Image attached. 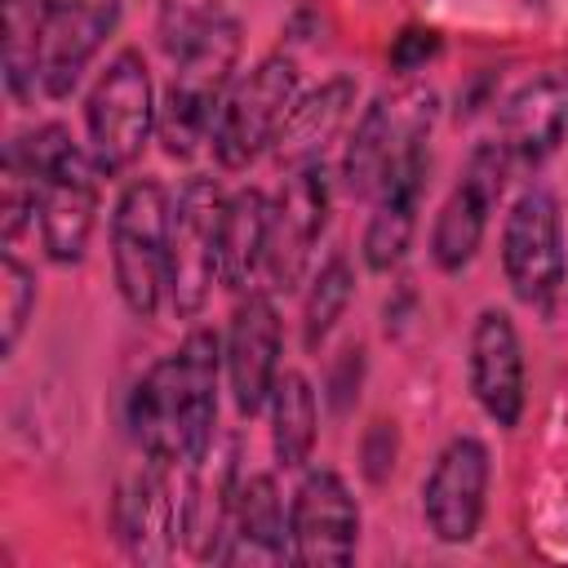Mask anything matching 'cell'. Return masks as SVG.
Wrapping results in <instances>:
<instances>
[{
    "instance_id": "obj_1",
    "label": "cell",
    "mask_w": 568,
    "mask_h": 568,
    "mask_svg": "<svg viewBox=\"0 0 568 568\" xmlns=\"http://www.w3.org/2000/svg\"><path fill=\"white\" fill-rule=\"evenodd\" d=\"M13 146L36 169V226H40L44 257L58 266H75L98 226L102 169L93 164L89 146H80L71 129L58 120L36 124L31 133L13 138Z\"/></svg>"
},
{
    "instance_id": "obj_2",
    "label": "cell",
    "mask_w": 568,
    "mask_h": 568,
    "mask_svg": "<svg viewBox=\"0 0 568 568\" xmlns=\"http://www.w3.org/2000/svg\"><path fill=\"white\" fill-rule=\"evenodd\" d=\"M240 49H244L240 22L222 18L195 44H186L173 58V75L164 84L160 124H155V133H160V142L173 160H191L200 151V142L213 138L217 111H222V102L235 84Z\"/></svg>"
},
{
    "instance_id": "obj_3",
    "label": "cell",
    "mask_w": 568,
    "mask_h": 568,
    "mask_svg": "<svg viewBox=\"0 0 568 568\" xmlns=\"http://www.w3.org/2000/svg\"><path fill=\"white\" fill-rule=\"evenodd\" d=\"M169 213L173 195L160 178L124 182L111 209V275L138 320H151L169 297Z\"/></svg>"
},
{
    "instance_id": "obj_4",
    "label": "cell",
    "mask_w": 568,
    "mask_h": 568,
    "mask_svg": "<svg viewBox=\"0 0 568 568\" xmlns=\"http://www.w3.org/2000/svg\"><path fill=\"white\" fill-rule=\"evenodd\" d=\"M155 124H160V102H155L151 67L142 49H120L98 71L84 98V133H89L84 146L102 169V178L129 173L142 160Z\"/></svg>"
},
{
    "instance_id": "obj_5",
    "label": "cell",
    "mask_w": 568,
    "mask_h": 568,
    "mask_svg": "<svg viewBox=\"0 0 568 568\" xmlns=\"http://www.w3.org/2000/svg\"><path fill=\"white\" fill-rule=\"evenodd\" d=\"M297 93H302L297 89V62L288 53L257 58L244 75H235V84L217 111V124L209 138L213 160L226 173H240L257 155H266L275 146V133L288 120Z\"/></svg>"
},
{
    "instance_id": "obj_6",
    "label": "cell",
    "mask_w": 568,
    "mask_h": 568,
    "mask_svg": "<svg viewBox=\"0 0 568 568\" xmlns=\"http://www.w3.org/2000/svg\"><path fill=\"white\" fill-rule=\"evenodd\" d=\"M501 275L510 293L550 315L564 280H568V244H564V213L555 191L546 186H524L501 222Z\"/></svg>"
},
{
    "instance_id": "obj_7",
    "label": "cell",
    "mask_w": 568,
    "mask_h": 568,
    "mask_svg": "<svg viewBox=\"0 0 568 568\" xmlns=\"http://www.w3.org/2000/svg\"><path fill=\"white\" fill-rule=\"evenodd\" d=\"M222 213L226 195L217 178H186L173 195L169 213V306L182 320H195L217 284V248H222Z\"/></svg>"
},
{
    "instance_id": "obj_8",
    "label": "cell",
    "mask_w": 568,
    "mask_h": 568,
    "mask_svg": "<svg viewBox=\"0 0 568 568\" xmlns=\"http://www.w3.org/2000/svg\"><path fill=\"white\" fill-rule=\"evenodd\" d=\"M430 111L408 129V138L399 142L390 169L382 173L377 191H373V213L364 222V240H359V257L368 271L386 275L395 271L417 235V213H422V195H426V169H430Z\"/></svg>"
},
{
    "instance_id": "obj_9",
    "label": "cell",
    "mask_w": 568,
    "mask_h": 568,
    "mask_svg": "<svg viewBox=\"0 0 568 568\" xmlns=\"http://www.w3.org/2000/svg\"><path fill=\"white\" fill-rule=\"evenodd\" d=\"M510 155L497 138H484L457 186L448 191V200L439 204L435 222H430V262L444 271V275H457L475 262L484 235H488V222H493V209L501 204V191H506V178H510Z\"/></svg>"
},
{
    "instance_id": "obj_10",
    "label": "cell",
    "mask_w": 568,
    "mask_h": 568,
    "mask_svg": "<svg viewBox=\"0 0 568 568\" xmlns=\"http://www.w3.org/2000/svg\"><path fill=\"white\" fill-rule=\"evenodd\" d=\"M328 209H333V178L320 164H302L284 178L280 195L271 200V231H266V266L262 280L266 288L284 293L297 288L311 271L315 244L328 226Z\"/></svg>"
},
{
    "instance_id": "obj_11",
    "label": "cell",
    "mask_w": 568,
    "mask_h": 568,
    "mask_svg": "<svg viewBox=\"0 0 568 568\" xmlns=\"http://www.w3.org/2000/svg\"><path fill=\"white\" fill-rule=\"evenodd\" d=\"M488 484H493V457L479 435H453L426 479H422V519L435 541L466 546L475 541L484 510H488Z\"/></svg>"
},
{
    "instance_id": "obj_12",
    "label": "cell",
    "mask_w": 568,
    "mask_h": 568,
    "mask_svg": "<svg viewBox=\"0 0 568 568\" xmlns=\"http://www.w3.org/2000/svg\"><path fill=\"white\" fill-rule=\"evenodd\" d=\"M359 546V501L333 466H311L288 501V550L306 568H346Z\"/></svg>"
},
{
    "instance_id": "obj_13",
    "label": "cell",
    "mask_w": 568,
    "mask_h": 568,
    "mask_svg": "<svg viewBox=\"0 0 568 568\" xmlns=\"http://www.w3.org/2000/svg\"><path fill=\"white\" fill-rule=\"evenodd\" d=\"M280 311L271 288H248L240 293L226 337H222V364H226V386L240 408V417H257L271 404V390L280 382Z\"/></svg>"
},
{
    "instance_id": "obj_14",
    "label": "cell",
    "mask_w": 568,
    "mask_h": 568,
    "mask_svg": "<svg viewBox=\"0 0 568 568\" xmlns=\"http://www.w3.org/2000/svg\"><path fill=\"white\" fill-rule=\"evenodd\" d=\"M466 382L484 417L501 430H515L528 404V364H524V337L501 306H484L470 324L466 342Z\"/></svg>"
},
{
    "instance_id": "obj_15",
    "label": "cell",
    "mask_w": 568,
    "mask_h": 568,
    "mask_svg": "<svg viewBox=\"0 0 568 568\" xmlns=\"http://www.w3.org/2000/svg\"><path fill=\"white\" fill-rule=\"evenodd\" d=\"M173 475H182V466H160L146 462V470H138L129 479V488L120 493L115 506V528L120 541L133 559L146 564H164L178 546V537L186 532V515H191V479L186 488L173 484Z\"/></svg>"
},
{
    "instance_id": "obj_16",
    "label": "cell",
    "mask_w": 568,
    "mask_h": 568,
    "mask_svg": "<svg viewBox=\"0 0 568 568\" xmlns=\"http://www.w3.org/2000/svg\"><path fill=\"white\" fill-rule=\"evenodd\" d=\"M120 9L124 0H53L44 40H40V93L44 98H67L84 80V71L93 67L102 44L120 27Z\"/></svg>"
},
{
    "instance_id": "obj_17",
    "label": "cell",
    "mask_w": 568,
    "mask_h": 568,
    "mask_svg": "<svg viewBox=\"0 0 568 568\" xmlns=\"http://www.w3.org/2000/svg\"><path fill=\"white\" fill-rule=\"evenodd\" d=\"M497 142L510 164L537 169L568 142V67L524 80L497 111Z\"/></svg>"
},
{
    "instance_id": "obj_18",
    "label": "cell",
    "mask_w": 568,
    "mask_h": 568,
    "mask_svg": "<svg viewBox=\"0 0 568 568\" xmlns=\"http://www.w3.org/2000/svg\"><path fill=\"white\" fill-rule=\"evenodd\" d=\"M217 559L222 564H284V559H293V550H288V510L280 501L275 475H266V470L235 475Z\"/></svg>"
},
{
    "instance_id": "obj_19",
    "label": "cell",
    "mask_w": 568,
    "mask_h": 568,
    "mask_svg": "<svg viewBox=\"0 0 568 568\" xmlns=\"http://www.w3.org/2000/svg\"><path fill=\"white\" fill-rule=\"evenodd\" d=\"M355 98H359V89H355L351 75H328L320 89L297 93V102H293V111L280 124L275 146H271L275 164L284 173H293L302 164H320L328 142L346 129V120L355 111Z\"/></svg>"
},
{
    "instance_id": "obj_20",
    "label": "cell",
    "mask_w": 568,
    "mask_h": 568,
    "mask_svg": "<svg viewBox=\"0 0 568 568\" xmlns=\"http://www.w3.org/2000/svg\"><path fill=\"white\" fill-rule=\"evenodd\" d=\"M178 399H182V435H186V462L200 466L213 448L217 426V377H222V337L213 328H191L178 351Z\"/></svg>"
},
{
    "instance_id": "obj_21",
    "label": "cell",
    "mask_w": 568,
    "mask_h": 568,
    "mask_svg": "<svg viewBox=\"0 0 568 568\" xmlns=\"http://www.w3.org/2000/svg\"><path fill=\"white\" fill-rule=\"evenodd\" d=\"M426 111H430V102L417 106V111H404L395 98H373V102L359 111V120H355V129H351V142H346V151H342V191L355 195V200L373 195L377 182H382V173L390 169L399 142L408 138V129H413Z\"/></svg>"
},
{
    "instance_id": "obj_22",
    "label": "cell",
    "mask_w": 568,
    "mask_h": 568,
    "mask_svg": "<svg viewBox=\"0 0 568 568\" xmlns=\"http://www.w3.org/2000/svg\"><path fill=\"white\" fill-rule=\"evenodd\" d=\"M266 231H271V200L257 186L226 195L222 213V248H217V284L231 293H248L266 266Z\"/></svg>"
},
{
    "instance_id": "obj_23",
    "label": "cell",
    "mask_w": 568,
    "mask_h": 568,
    "mask_svg": "<svg viewBox=\"0 0 568 568\" xmlns=\"http://www.w3.org/2000/svg\"><path fill=\"white\" fill-rule=\"evenodd\" d=\"M271 453L280 470H302L320 439V399L306 373L284 368L271 390Z\"/></svg>"
},
{
    "instance_id": "obj_24",
    "label": "cell",
    "mask_w": 568,
    "mask_h": 568,
    "mask_svg": "<svg viewBox=\"0 0 568 568\" xmlns=\"http://www.w3.org/2000/svg\"><path fill=\"white\" fill-rule=\"evenodd\" d=\"M53 0H0V62L4 89L18 102H31L40 89V40Z\"/></svg>"
},
{
    "instance_id": "obj_25",
    "label": "cell",
    "mask_w": 568,
    "mask_h": 568,
    "mask_svg": "<svg viewBox=\"0 0 568 568\" xmlns=\"http://www.w3.org/2000/svg\"><path fill=\"white\" fill-rule=\"evenodd\" d=\"M351 297H355V266H351V257L342 248H333L315 266V275L306 284V297H302V346L311 355L333 337V328L346 315Z\"/></svg>"
},
{
    "instance_id": "obj_26",
    "label": "cell",
    "mask_w": 568,
    "mask_h": 568,
    "mask_svg": "<svg viewBox=\"0 0 568 568\" xmlns=\"http://www.w3.org/2000/svg\"><path fill=\"white\" fill-rule=\"evenodd\" d=\"M31 315H36V271L13 248H4L0 257V351L4 355L18 351Z\"/></svg>"
},
{
    "instance_id": "obj_27",
    "label": "cell",
    "mask_w": 568,
    "mask_h": 568,
    "mask_svg": "<svg viewBox=\"0 0 568 568\" xmlns=\"http://www.w3.org/2000/svg\"><path fill=\"white\" fill-rule=\"evenodd\" d=\"M226 18V0H160L155 4V36L169 58L195 44L213 22Z\"/></svg>"
},
{
    "instance_id": "obj_28",
    "label": "cell",
    "mask_w": 568,
    "mask_h": 568,
    "mask_svg": "<svg viewBox=\"0 0 568 568\" xmlns=\"http://www.w3.org/2000/svg\"><path fill=\"white\" fill-rule=\"evenodd\" d=\"M439 49H444V36H439L435 27H404V31L390 40L386 62H390V71L413 75V71H422L430 58H439Z\"/></svg>"
},
{
    "instance_id": "obj_29",
    "label": "cell",
    "mask_w": 568,
    "mask_h": 568,
    "mask_svg": "<svg viewBox=\"0 0 568 568\" xmlns=\"http://www.w3.org/2000/svg\"><path fill=\"white\" fill-rule=\"evenodd\" d=\"M359 457H364V475H368L373 484H382V479L395 470V422L377 417V422L368 426L364 444H359Z\"/></svg>"
}]
</instances>
